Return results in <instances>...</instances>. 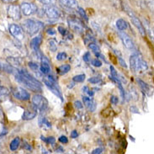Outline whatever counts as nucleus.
<instances>
[{"label": "nucleus", "instance_id": "1", "mask_svg": "<svg viewBox=\"0 0 154 154\" xmlns=\"http://www.w3.org/2000/svg\"><path fill=\"white\" fill-rule=\"evenodd\" d=\"M15 79L21 84H24L27 88L33 92H42V83L35 79L32 75H30L26 70L18 69L14 72Z\"/></svg>", "mask_w": 154, "mask_h": 154}, {"label": "nucleus", "instance_id": "2", "mask_svg": "<svg viewBox=\"0 0 154 154\" xmlns=\"http://www.w3.org/2000/svg\"><path fill=\"white\" fill-rule=\"evenodd\" d=\"M44 28V24L42 21L33 20V19H28L25 20L22 23V29L29 35H36Z\"/></svg>", "mask_w": 154, "mask_h": 154}, {"label": "nucleus", "instance_id": "3", "mask_svg": "<svg viewBox=\"0 0 154 154\" xmlns=\"http://www.w3.org/2000/svg\"><path fill=\"white\" fill-rule=\"evenodd\" d=\"M130 66L131 71L137 73L141 71H146L148 68L146 63L137 54H134L131 56L130 58Z\"/></svg>", "mask_w": 154, "mask_h": 154}, {"label": "nucleus", "instance_id": "4", "mask_svg": "<svg viewBox=\"0 0 154 154\" xmlns=\"http://www.w3.org/2000/svg\"><path fill=\"white\" fill-rule=\"evenodd\" d=\"M32 104L40 111H45L48 108V100L41 94H35L32 97Z\"/></svg>", "mask_w": 154, "mask_h": 154}, {"label": "nucleus", "instance_id": "5", "mask_svg": "<svg viewBox=\"0 0 154 154\" xmlns=\"http://www.w3.org/2000/svg\"><path fill=\"white\" fill-rule=\"evenodd\" d=\"M10 92L13 96L17 100L21 101H27L30 99L29 92L26 91L25 88L20 87H13L10 89Z\"/></svg>", "mask_w": 154, "mask_h": 154}, {"label": "nucleus", "instance_id": "6", "mask_svg": "<svg viewBox=\"0 0 154 154\" xmlns=\"http://www.w3.org/2000/svg\"><path fill=\"white\" fill-rule=\"evenodd\" d=\"M20 8L22 14H24L25 16L32 15L37 12L38 10L37 6L32 3H22Z\"/></svg>", "mask_w": 154, "mask_h": 154}, {"label": "nucleus", "instance_id": "7", "mask_svg": "<svg viewBox=\"0 0 154 154\" xmlns=\"http://www.w3.org/2000/svg\"><path fill=\"white\" fill-rule=\"evenodd\" d=\"M7 14H8V18L12 19L14 20H20L22 16L20 6L15 5V4H10L8 6Z\"/></svg>", "mask_w": 154, "mask_h": 154}, {"label": "nucleus", "instance_id": "8", "mask_svg": "<svg viewBox=\"0 0 154 154\" xmlns=\"http://www.w3.org/2000/svg\"><path fill=\"white\" fill-rule=\"evenodd\" d=\"M43 13L48 19H51V20L58 19L60 17V11L58 8L50 4L46 5V7L43 8Z\"/></svg>", "mask_w": 154, "mask_h": 154}, {"label": "nucleus", "instance_id": "9", "mask_svg": "<svg viewBox=\"0 0 154 154\" xmlns=\"http://www.w3.org/2000/svg\"><path fill=\"white\" fill-rule=\"evenodd\" d=\"M68 25L69 27L72 30H73L74 32L79 34H82L84 32V27H83V24L78 20L77 19L72 18V19H68Z\"/></svg>", "mask_w": 154, "mask_h": 154}, {"label": "nucleus", "instance_id": "10", "mask_svg": "<svg viewBox=\"0 0 154 154\" xmlns=\"http://www.w3.org/2000/svg\"><path fill=\"white\" fill-rule=\"evenodd\" d=\"M9 33L12 35L14 37H15L17 40H23L24 38V30L20 25L16 24H12L8 27Z\"/></svg>", "mask_w": 154, "mask_h": 154}, {"label": "nucleus", "instance_id": "11", "mask_svg": "<svg viewBox=\"0 0 154 154\" xmlns=\"http://www.w3.org/2000/svg\"><path fill=\"white\" fill-rule=\"evenodd\" d=\"M119 35H120V38L121 40L123 42V45L127 48V49H130V50H133L135 48V44H134L133 41L131 40V38L130 37L129 35H127L125 32H123V30H121L119 32Z\"/></svg>", "mask_w": 154, "mask_h": 154}, {"label": "nucleus", "instance_id": "12", "mask_svg": "<svg viewBox=\"0 0 154 154\" xmlns=\"http://www.w3.org/2000/svg\"><path fill=\"white\" fill-rule=\"evenodd\" d=\"M36 116H37V109L35 108L34 105H32L23 113L22 119L24 121H29V120H32L34 118H35Z\"/></svg>", "mask_w": 154, "mask_h": 154}, {"label": "nucleus", "instance_id": "13", "mask_svg": "<svg viewBox=\"0 0 154 154\" xmlns=\"http://www.w3.org/2000/svg\"><path fill=\"white\" fill-rule=\"evenodd\" d=\"M131 22H132V24L137 27V29H138V31L140 32V34L142 35V36H145L146 34V29H145V27H144L143 25L142 24L141 20H139V19H138L137 17L136 16L135 14L131 17Z\"/></svg>", "mask_w": 154, "mask_h": 154}, {"label": "nucleus", "instance_id": "14", "mask_svg": "<svg viewBox=\"0 0 154 154\" xmlns=\"http://www.w3.org/2000/svg\"><path fill=\"white\" fill-rule=\"evenodd\" d=\"M83 101L84 106H85L89 111H91V112L95 111L96 103L94 102V100H93V99L89 98V97H87V96H83Z\"/></svg>", "mask_w": 154, "mask_h": 154}, {"label": "nucleus", "instance_id": "15", "mask_svg": "<svg viewBox=\"0 0 154 154\" xmlns=\"http://www.w3.org/2000/svg\"><path fill=\"white\" fill-rule=\"evenodd\" d=\"M42 42V36L41 35H39L37 36L34 37L31 39V41L29 42V46L31 47V49L34 51H39L40 50V46Z\"/></svg>", "mask_w": 154, "mask_h": 154}, {"label": "nucleus", "instance_id": "16", "mask_svg": "<svg viewBox=\"0 0 154 154\" xmlns=\"http://www.w3.org/2000/svg\"><path fill=\"white\" fill-rule=\"evenodd\" d=\"M40 70H41L42 73H43V74H48L51 71L49 61L45 57H42V64H41V67H40Z\"/></svg>", "mask_w": 154, "mask_h": 154}, {"label": "nucleus", "instance_id": "17", "mask_svg": "<svg viewBox=\"0 0 154 154\" xmlns=\"http://www.w3.org/2000/svg\"><path fill=\"white\" fill-rule=\"evenodd\" d=\"M137 83H139V85H140V87L142 89V91L144 92V93H146L148 96L152 95V91H151L150 86L147 83H145L144 81H142L141 79H137Z\"/></svg>", "mask_w": 154, "mask_h": 154}, {"label": "nucleus", "instance_id": "18", "mask_svg": "<svg viewBox=\"0 0 154 154\" xmlns=\"http://www.w3.org/2000/svg\"><path fill=\"white\" fill-rule=\"evenodd\" d=\"M62 4L69 8H78L79 4L77 0H59Z\"/></svg>", "mask_w": 154, "mask_h": 154}, {"label": "nucleus", "instance_id": "19", "mask_svg": "<svg viewBox=\"0 0 154 154\" xmlns=\"http://www.w3.org/2000/svg\"><path fill=\"white\" fill-rule=\"evenodd\" d=\"M39 125L43 129H50L51 127V122L46 119V117H40V119H39Z\"/></svg>", "mask_w": 154, "mask_h": 154}, {"label": "nucleus", "instance_id": "20", "mask_svg": "<svg viewBox=\"0 0 154 154\" xmlns=\"http://www.w3.org/2000/svg\"><path fill=\"white\" fill-rule=\"evenodd\" d=\"M9 65H11L14 67H18L21 65L20 59L18 57H9L6 59Z\"/></svg>", "mask_w": 154, "mask_h": 154}, {"label": "nucleus", "instance_id": "21", "mask_svg": "<svg viewBox=\"0 0 154 154\" xmlns=\"http://www.w3.org/2000/svg\"><path fill=\"white\" fill-rule=\"evenodd\" d=\"M70 69H71V66L69 64H64L57 68V72L59 75H64L70 71Z\"/></svg>", "mask_w": 154, "mask_h": 154}, {"label": "nucleus", "instance_id": "22", "mask_svg": "<svg viewBox=\"0 0 154 154\" xmlns=\"http://www.w3.org/2000/svg\"><path fill=\"white\" fill-rule=\"evenodd\" d=\"M9 90L6 87L0 86V101H5L8 98Z\"/></svg>", "mask_w": 154, "mask_h": 154}, {"label": "nucleus", "instance_id": "23", "mask_svg": "<svg viewBox=\"0 0 154 154\" xmlns=\"http://www.w3.org/2000/svg\"><path fill=\"white\" fill-rule=\"evenodd\" d=\"M116 27L119 30H125L128 28V23L123 19H119L116 21Z\"/></svg>", "mask_w": 154, "mask_h": 154}, {"label": "nucleus", "instance_id": "24", "mask_svg": "<svg viewBox=\"0 0 154 154\" xmlns=\"http://www.w3.org/2000/svg\"><path fill=\"white\" fill-rule=\"evenodd\" d=\"M20 145V139L19 137H15L9 144V148L11 151H15L18 149V147Z\"/></svg>", "mask_w": 154, "mask_h": 154}, {"label": "nucleus", "instance_id": "25", "mask_svg": "<svg viewBox=\"0 0 154 154\" xmlns=\"http://www.w3.org/2000/svg\"><path fill=\"white\" fill-rule=\"evenodd\" d=\"M88 48H89L91 51H93L95 53V55L97 56V57L100 54V47L97 46L96 44H94V43H89V45H88Z\"/></svg>", "mask_w": 154, "mask_h": 154}, {"label": "nucleus", "instance_id": "26", "mask_svg": "<svg viewBox=\"0 0 154 154\" xmlns=\"http://www.w3.org/2000/svg\"><path fill=\"white\" fill-rule=\"evenodd\" d=\"M48 46H49V48H50V50L51 51H56L57 49V43L56 42V40H53V39H51L50 40L49 42H48Z\"/></svg>", "mask_w": 154, "mask_h": 154}, {"label": "nucleus", "instance_id": "27", "mask_svg": "<svg viewBox=\"0 0 154 154\" xmlns=\"http://www.w3.org/2000/svg\"><path fill=\"white\" fill-rule=\"evenodd\" d=\"M109 1L115 8H117V9H122L123 4H122L121 0H109Z\"/></svg>", "mask_w": 154, "mask_h": 154}, {"label": "nucleus", "instance_id": "28", "mask_svg": "<svg viewBox=\"0 0 154 154\" xmlns=\"http://www.w3.org/2000/svg\"><path fill=\"white\" fill-rule=\"evenodd\" d=\"M72 80L76 83H82L85 80V74H79L72 78Z\"/></svg>", "mask_w": 154, "mask_h": 154}, {"label": "nucleus", "instance_id": "29", "mask_svg": "<svg viewBox=\"0 0 154 154\" xmlns=\"http://www.w3.org/2000/svg\"><path fill=\"white\" fill-rule=\"evenodd\" d=\"M42 140L44 141L45 142H46V143H48V144H54L55 142H56V139L53 137H42Z\"/></svg>", "mask_w": 154, "mask_h": 154}, {"label": "nucleus", "instance_id": "30", "mask_svg": "<svg viewBox=\"0 0 154 154\" xmlns=\"http://www.w3.org/2000/svg\"><path fill=\"white\" fill-rule=\"evenodd\" d=\"M117 86H118L119 89H120V92H121V97H122V99H123V100H125V89H124V88L122 87V85H121V82L117 83Z\"/></svg>", "mask_w": 154, "mask_h": 154}, {"label": "nucleus", "instance_id": "31", "mask_svg": "<svg viewBox=\"0 0 154 154\" xmlns=\"http://www.w3.org/2000/svg\"><path fill=\"white\" fill-rule=\"evenodd\" d=\"M78 12L79 13V14L82 16V18H83V19H84L85 20L88 21V19L87 14H86V13H85V11L83 10V8L78 7Z\"/></svg>", "mask_w": 154, "mask_h": 154}, {"label": "nucleus", "instance_id": "32", "mask_svg": "<svg viewBox=\"0 0 154 154\" xmlns=\"http://www.w3.org/2000/svg\"><path fill=\"white\" fill-rule=\"evenodd\" d=\"M67 57V53H65V52H60L57 54V59L58 60V61H63V60H66Z\"/></svg>", "mask_w": 154, "mask_h": 154}, {"label": "nucleus", "instance_id": "33", "mask_svg": "<svg viewBox=\"0 0 154 154\" xmlns=\"http://www.w3.org/2000/svg\"><path fill=\"white\" fill-rule=\"evenodd\" d=\"M29 68L32 70V71L34 72H37L38 71V68H39V67H38L37 63H32V62H30V63H29Z\"/></svg>", "mask_w": 154, "mask_h": 154}, {"label": "nucleus", "instance_id": "34", "mask_svg": "<svg viewBox=\"0 0 154 154\" xmlns=\"http://www.w3.org/2000/svg\"><path fill=\"white\" fill-rule=\"evenodd\" d=\"M91 64L94 67H100L102 66V63L100 62V60H98V59H94V60H92Z\"/></svg>", "mask_w": 154, "mask_h": 154}, {"label": "nucleus", "instance_id": "35", "mask_svg": "<svg viewBox=\"0 0 154 154\" xmlns=\"http://www.w3.org/2000/svg\"><path fill=\"white\" fill-rule=\"evenodd\" d=\"M100 81H101V79H100V78H99V77H93L91 79H88V82L91 83H94V84L100 83Z\"/></svg>", "mask_w": 154, "mask_h": 154}, {"label": "nucleus", "instance_id": "36", "mask_svg": "<svg viewBox=\"0 0 154 154\" xmlns=\"http://www.w3.org/2000/svg\"><path fill=\"white\" fill-rule=\"evenodd\" d=\"M4 122H5V116L3 109L0 107V123H4Z\"/></svg>", "mask_w": 154, "mask_h": 154}, {"label": "nucleus", "instance_id": "37", "mask_svg": "<svg viewBox=\"0 0 154 154\" xmlns=\"http://www.w3.org/2000/svg\"><path fill=\"white\" fill-rule=\"evenodd\" d=\"M90 57H91L90 53L88 51V52H86L85 54L83 55V61H84V62H86V63H88V62L90 61Z\"/></svg>", "mask_w": 154, "mask_h": 154}, {"label": "nucleus", "instance_id": "38", "mask_svg": "<svg viewBox=\"0 0 154 154\" xmlns=\"http://www.w3.org/2000/svg\"><path fill=\"white\" fill-rule=\"evenodd\" d=\"M59 142H62L63 144H66V143L68 142V139H67V137L66 136H62V137H59Z\"/></svg>", "mask_w": 154, "mask_h": 154}, {"label": "nucleus", "instance_id": "39", "mask_svg": "<svg viewBox=\"0 0 154 154\" xmlns=\"http://www.w3.org/2000/svg\"><path fill=\"white\" fill-rule=\"evenodd\" d=\"M146 5L152 9V11L153 10V0H145Z\"/></svg>", "mask_w": 154, "mask_h": 154}, {"label": "nucleus", "instance_id": "40", "mask_svg": "<svg viewBox=\"0 0 154 154\" xmlns=\"http://www.w3.org/2000/svg\"><path fill=\"white\" fill-rule=\"evenodd\" d=\"M58 30H59V32L62 34V35H63V36H64V35H66L67 34V30L64 29L63 27H62V26H59Z\"/></svg>", "mask_w": 154, "mask_h": 154}, {"label": "nucleus", "instance_id": "41", "mask_svg": "<svg viewBox=\"0 0 154 154\" xmlns=\"http://www.w3.org/2000/svg\"><path fill=\"white\" fill-rule=\"evenodd\" d=\"M118 98L116 97V96H111V99H110V102H111V104H118Z\"/></svg>", "mask_w": 154, "mask_h": 154}, {"label": "nucleus", "instance_id": "42", "mask_svg": "<svg viewBox=\"0 0 154 154\" xmlns=\"http://www.w3.org/2000/svg\"><path fill=\"white\" fill-rule=\"evenodd\" d=\"M118 59H119V62H120V64H121V66L123 67H125V68H126V67H127V65H126V63H125V61L121 58V57H118Z\"/></svg>", "mask_w": 154, "mask_h": 154}, {"label": "nucleus", "instance_id": "43", "mask_svg": "<svg viewBox=\"0 0 154 154\" xmlns=\"http://www.w3.org/2000/svg\"><path fill=\"white\" fill-rule=\"evenodd\" d=\"M37 1H39L40 3H42V4H45V5L51 4L53 2V0H37Z\"/></svg>", "mask_w": 154, "mask_h": 154}, {"label": "nucleus", "instance_id": "44", "mask_svg": "<svg viewBox=\"0 0 154 154\" xmlns=\"http://www.w3.org/2000/svg\"><path fill=\"white\" fill-rule=\"evenodd\" d=\"M74 105L77 109H82L83 108V104L80 101H75L74 102Z\"/></svg>", "mask_w": 154, "mask_h": 154}, {"label": "nucleus", "instance_id": "45", "mask_svg": "<svg viewBox=\"0 0 154 154\" xmlns=\"http://www.w3.org/2000/svg\"><path fill=\"white\" fill-rule=\"evenodd\" d=\"M23 147L25 148V149H27V150H31L32 148H31V146H30V145H29L28 143L26 142H24V146H23Z\"/></svg>", "mask_w": 154, "mask_h": 154}, {"label": "nucleus", "instance_id": "46", "mask_svg": "<svg viewBox=\"0 0 154 154\" xmlns=\"http://www.w3.org/2000/svg\"><path fill=\"white\" fill-rule=\"evenodd\" d=\"M103 152V149L102 148H97V149H94V150L92 152L93 154H97V153H102Z\"/></svg>", "mask_w": 154, "mask_h": 154}, {"label": "nucleus", "instance_id": "47", "mask_svg": "<svg viewBox=\"0 0 154 154\" xmlns=\"http://www.w3.org/2000/svg\"><path fill=\"white\" fill-rule=\"evenodd\" d=\"M78 136H79V134H78V131H72L71 133V137L72 138H77L78 137Z\"/></svg>", "mask_w": 154, "mask_h": 154}, {"label": "nucleus", "instance_id": "48", "mask_svg": "<svg viewBox=\"0 0 154 154\" xmlns=\"http://www.w3.org/2000/svg\"><path fill=\"white\" fill-rule=\"evenodd\" d=\"M131 111L133 113H136V114H138L139 113V110H138V109H137L135 106H132V107H131Z\"/></svg>", "mask_w": 154, "mask_h": 154}, {"label": "nucleus", "instance_id": "49", "mask_svg": "<svg viewBox=\"0 0 154 154\" xmlns=\"http://www.w3.org/2000/svg\"><path fill=\"white\" fill-rule=\"evenodd\" d=\"M46 33L49 34V35H54V34L56 33V31H55L54 29L51 28V29H47V30H46Z\"/></svg>", "mask_w": 154, "mask_h": 154}, {"label": "nucleus", "instance_id": "50", "mask_svg": "<svg viewBox=\"0 0 154 154\" xmlns=\"http://www.w3.org/2000/svg\"><path fill=\"white\" fill-rule=\"evenodd\" d=\"M1 1L5 3V4H12V3H14L16 0H1Z\"/></svg>", "mask_w": 154, "mask_h": 154}, {"label": "nucleus", "instance_id": "51", "mask_svg": "<svg viewBox=\"0 0 154 154\" xmlns=\"http://www.w3.org/2000/svg\"><path fill=\"white\" fill-rule=\"evenodd\" d=\"M57 152H63V149L62 147L59 146L58 148H57Z\"/></svg>", "mask_w": 154, "mask_h": 154}, {"label": "nucleus", "instance_id": "52", "mask_svg": "<svg viewBox=\"0 0 154 154\" xmlns=\"http://www.w3.org/2000/svg\"><path fill=\"white\" fill-rule=\"evenodd\" d=\"M2 70H3V65H1V64H0V72H1Z\"/></svg>", "mask_w": 154, "mask_h": 154}]
</instances>
